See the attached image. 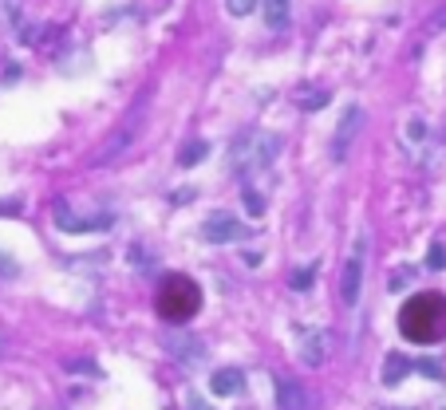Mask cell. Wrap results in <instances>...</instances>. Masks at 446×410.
<instances>
[{
    "mask_svg": "<svg viewBox=\"0 0 446 410\" xmlns=\"http://www.w3.org/2000/svg\"><path fill=\"white\" fill-rule=\"evenodd\" d=\"M446 331V304L438 296H419L403 308V336L411 339H438Z\"/></svg>",
    "mask_w": 446,
    "mask_h": 410,
    "instance_id": "6da1fadb",
    "label": "cell"
},
{
    "mask_svg": "<svg viewBox=\"0 0 446 410\" xmlns=\"http://www.w3.org/2000/svg\"><path fill=\"white\" fill-rule=\"evenodd\" d=\"M415 367H419L422 375H431V379H443V367H438V363H434V359H419V363H415Z\"/></svg>",
    "mask_w": 446,
    "mask_h": 410,
    "instance_id": "d6986e66",
    "label": "cell"
},
{
    "mask_svg": "<svg viewBox=\"0 0 446 410\" xmlns=\"http://www.w3.org/2000/svg\"><path fill=\"white\" fill-rule=\"evenodd\" d=\"M280 142H277V134H241L237 142L230 146V166L237 170V174H253V170H265L273 158H277Z\"/></svg>",
    "mask_w": 446,
    "mask_h": 410,
    "instance_id": "7a4b0ae2",
    "label": "cell"
},
{
    "mask_svg": "<svg viewBox=\"0 0 446 410\" xmlns=\"http://www.w3.org/2000/svg\"><path fill=\"white\" fill-rule=\"evenodd\" d=\"M328 347H332L328 331H304L301 336V363L304 367H320V363L328 359Z\"/></svg>",
    "mask_w": 446,
    "mask_h": 410,
    "instance_id": "8992f818",
    "label": "cell"
},
{
    "mask_svg": "<svg viewBox=\"0 0 446 410\" xmlns=\"http://www.w3.org/2000/svg\"><path fill=\"white\" fill-rule=\"evenodd\" d=\"M225 8H230V16H249L257 8V0H225Z\"/></svg>",
    "mask_w": 446,
    "mask_h": 410,
    "instance_id": "9a60e30c",
    "label": "cell"
},
{
    "mask_svg": "<svg viewBox=\"0 0 446 410\" xmlns=\"http://www.w3.org/2000/svg\"><path fill=\"white\" fill-rule=\"evenodd\" d=\"M312 277H316V265H308V268H301V272H296V277H292V288H308V284H312Z\"/></svg>",
    "mask_w": 446,
    "mask_h": 410,
    "instance_id": "2e32d148",
    "label": "cell"
},
{
    "mask_svg": "<svg viewBox=\"0 0 446 410\" xmlns=\"http://www.w3.org/2000/svg\"><path fill=\"white\" fill-rule=\"evenodd\" d=\"M202 237L205 241H214V245H230V241H241L245 229H241V221L233 218V213H214V218L202 225Z\"/></svg>",
    "mask_w": 446,
    "mask_h": 410,
    "instance_id": "3957f363",
    "label": "cell"
},
{
    "mask_svg": "<svg viewBox=\"0 0 446 410\" xmlns=\"http://www.w3.org/2000/svg\"><path fill=\"white\" fill-rule=\"evenodd\" d=\"M190 410H205V407H202V402H190Z\"/></svg>",
    "mask_w": 446,
    "mask_h": 410,
    "instance_id": "44dd1931",
    "label": "cell"
},
{
    "mask_svg": "<svg viewBox=\"0 0 446 410\" xmlns=\"http://www.w3.org/2000/svg\"><path fill=\"white\" fill-rule=\"evenodd\" d=\"M67 371H83V375H95V367L87 359H75V363H67Z\"/></svg>",
    "mask_w": 446,
    "mask_h": 410,
    "instance_id": "ffe728a7",
    "label": "cell"
},
{
    "mask_svg": "<svg viewBox=\"0 0 446 410\" xmlns=\"http://www.w3.org/2000/svg\"><path fill=\"white\" fill-rule=\"evenodd\" d=\"M241 386H245V375L233 371V367H225V371H214V379H209V391H214V395H225V398L241 395Z\"/></svg>",
    "mask_w": 446,
    "mask_h": 410,
    "instance_id": "9c48e42d",
    "label": "cell"
},
{
    "mask_svg": "<svg viewBox=\"0 0 446 410\" xmlns=\"http://www.w3.org/2000/svg\"><path fill=\"white\" fill-rule=\"evenodd\" d=\"M328 91L324 87H301L296 91V103H301V110H320V107H328Z\"/></svg>",
    "mask_w": 446,
    "mask_h": 410,
    "instance_id": "7c38bea8",
    "label": "cell"
},
{
    "mask_svg": "<svg viewBox=\"0 0 446 410\" xmlns=\"http://www.w3.org/2000/svg\"><path fill=\"white\" fill-rule=\"evenodd\" d=\"M277 407L280 410H308L312 398H308V391L296 379H277Z\"/></svg>",
    "mask_w": 446,
    "mask_h": 410,
    "instance_id": "52a82bcc",
    "label": "cell"
},
{
    "mask_svg": "<svg viewBox=\"0 0 446 410\" xmlns=\"http://www.w3.org/2000/svg\"><path fill=\"white\" fill-rule=\"evenodd\" d=\"M411 363L403 359V355H391V359H387V375H383V383H399V375L407 371Z\"/></svg>",
    "mask_w": 446,
    "mask_h": 410,
    "instance_id": "5bb4252c",
    "label": "cell"
},
{
    "mask_svg": "<svg viewBox=\"0 0 446 410\" xmlns=\"http://www.w3.org/2000/svg\"><path fill=\"white\" fill-rule=\"evenodd\" d=\"M289 8H292V0H265V24L273 32L289 28Z\"/></svg>",
    "mask_w": 446,
    "mask_h": 410,
    "instance_id": "8fae6325",
    "label": "cell"
},
{
    "mask_svg": "<svg viewBox=\"0 0 446 410\" xmlns=\"http://www.w3.org/2000/svg\"><path fill=\"white\" fill-rule=\"evenodd\" d=\"M360 122H363V110L360 107H348V115H344L340 126H336V138H332V158H344V150H348V134H356Z\"/></svg>",
    "mask_w": 446,
    "mask_h": 410,
    "instance_id": "ba28073f",
    "label": "cell"
},
{
    "mask_svg": "<svg viewBox=\"0 0 446 410\" xmlns=\"http://www.w3.org/2000/svg\"><path fill=\"white\" fill-rule=\"evenodd\" d=\"M166 351H170V355H178L182 363H198V359H205L202 339H193L190 331H170V336H166Z\"/></svg>",
    "mask_w": 446,
    "mask_h": 410,
    "instance_id": "5b68a950",
    "label": "cell"
},
{
    "mask_svg": "<svg viewBox=\"0 0 446 410\" xmlns=\"http://www.w3.org/2000/svg\"><path fill=\"white\" fill-rule=\"evenodd\" d=\"M131 138H134V131H131V126H122V131H115V134H111V142H107V146H103V150L95 154V166H107L111 158H119L122 150L131 146Z\"/></svg>",
    "mask_w": 446,
    "mask_h": 410,
    "instance_id": "30bf717a",
    "label": "cell"
},
{
    "mask_svg": "<svg viewBox=\"0 0 446 410\" xmlns=\"http://www.w3.org/2000/svg\"><path fill=\"white\" fill-rule=\"evenodd\" d=\"M205 154H209V146H205V142H198V138H193L190 146H182L178 162H182V166H198V162H202Z\"/></svg>",
    "mask_w": 446,
    "mask_h": 410,
    "instance_id": "4fadbf2b",
    "label": "cell"
},
{
    "mask_svg": "<svg viewBox=\"0 0 446 410\" xmlns=\"http://www.w3.org/2000/svg\"><path fill=\"white\" fill-rule=\"evenodd\" d=\"M360 284H363V241L356 245V256L344 265V280H340V300L348 308L360 300Z\"/></svg>",
    "mask_w": 446,
    "mask_h": 410,
    "instance_id": "277c9868",
    "label": "cell"
},
{
    "mask_svg": "<svg viewBox=\"0 0 446 410\" xmlns=\"http://www.w3.org/2000/svg\"><path fill=\"white\" fill-rule=\"evenodd\" d=\"M427 265H431V268H443V265H446V249H443V245H431V253H427Z\"/></svg>",
    "mask_w": 446,
    "mask_h": 410,
    "instance_id": "ac0fdd59",
    "label": "cell"
},
{
    "mask_svg": "<svg viewBox=\"0 0 446 410\" xmlns=\"http://www.w3.org/2000/svg\"><path fill=\"white\" fill-rule=\"evenodd\" d=\"M245 209H249V213H253V218H261V209H265V202H261V193L245 190Z\"/></svg>",
    "mask_w": 446,
    "mask_h": 410,
    "instance_id": "e0dca14e",
    "label": "cell"
}]
</instances>
